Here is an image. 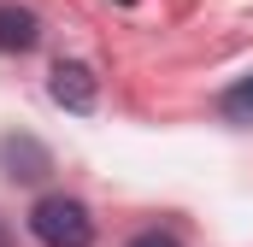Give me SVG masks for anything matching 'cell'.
<instances>
[{"label": "cell", "mask_w": 253, "mask_h": 247, "mask_svg": "<svg viewBox=\"0 0 253 247\" xmlns=\"http://www.w3.org/2000/svg\"><path fill=\"white\" fill-rule=\"evenodd\" d=\"M30 236L42 247H94V218L71 194H42L30 206Z\"/></svg>", "instance_id": "6da1fadb"}, {"label": "cell", "mask_w": 253, "mask_h": 247, "mask_svg": "<svg viewBox=\"0 0 253 247\" xmlns=\"http://www.w3.org/2000/svg\"><path fill=\"white\" fill-rule=\"evenodd\" d=\"M0 171H6L12 183H42V177L53 171V159H47V147H42L36 135H6V141H0Z\"/></svg>", "instance_id": "7a4b0ae2"}, {"label": "cell", "mask_w": 253, "mask_h": 247, "mask_svg": "<svg viewBox=\"0 0 253 247\" xmlns=\"http://www.w3.org/2000/svg\"><path fill=\"white\" fill-rule=\"evenodd\" d=\"M47 88H53V100H59L65 112H88V106H94V71L77 65V59L53 65V82H47Z\"/></svg>", "instance_id": "3957f363"}, {"label": "cell", "mask_w": 253, "mask_h": 247, "mask_svg": "<svg viewBox=\"0 0 253 247\" xmlns=\"http://www.w3.org/2000/svg\"><path fill=\"white\" fill-rule=\"evenodd\" d=\"M36 36H42L36 12L6 0V6H0V53H30V47H36Z\"/></svg>", "instance_id": "277c9868"}, {"label": "cell", "mask_w": 253, "mask_h": 247, "mask_svg": "<svg viewBox=\"0 0 253 247\" xmlns=\"http://www.w3.org/2000/svg\"><path fill=\"white\" fill-rule=\"evenodd\" d=\"M218 106H224V118H230V124H253V77H242L236 88H224Z\"/></svg>", "instance_id": "5b68a950"}, {"label": "cell", "mask_w": 253, "mask_h": 247, "mask_svg": "<svg viewBox=\"0 0 253 247\" xmlns=\"http://www.w3.org/2000/svg\"><path fill=\"white\" fill-rule=\"evenodd\" d=\"M129 247H183V242H177V236H165V230H141Z\"/></svg>", "instance_id": "8992f818"}]
</instances>
